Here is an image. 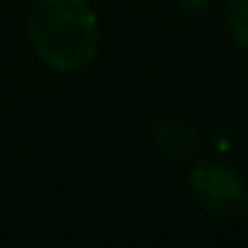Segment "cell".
<instances>
[{
  "label": "cell",
  "instance_id": "5b68a950",
  "mask_svg": "<svg viewBox=\"0 0 248 248\" xmlns=\"http://www.w3.org/2000/svg\"><path fill=\"white\" fill-rule=\"evenodd\" d=\"M179 3H182V8L189 11V14H203L214 0H179Z\"/></svg>",
  "mask_w": 248,
  "mask_h": 248
},
{
  "label": "cell",
  "instance_id": "7a4b0ae2",
  "mask_svg": "<svg viewBox=\"0 0 248 248\" xmlns=\"http://www.w3.org/2000/svg\"><path fill=\"white\" fill-rule=\"evenodd\" d=\"M187 182L198 205L216 219L235 221L248 214V182L230 163L216 157L198 160Z\"/></svg>",
  "mask_w": 248,
  "mask_h": 248
},
{
  "label": "cell",
  "instance_id": "3957f363",
  "mask_svg": "<svg viewBox=\"0 0 248 248\" xmlns=\"http://www.w3.org/2000/svg\"><path fill=\"white\" fill-rule=\"evenodd\" d=\"M152 144L157 147V152H163L171 160H189L198 155L200 139L198 128L192 123L182 118H163L152 125Z\"/></svg>",
  "mask_w": 248,
  "mask_h": 248
},
{
  "label": "cell",
  "instance_id": "6da1fadb",
  "mask_svg": "<svg viewBox=\"0 0 248 248\" xmlns=\"http://www.w3.org/2000/svg\"><path fill=\"white\" fill-rule=\"evenodd\" d=\"M27 32L40 62L56 72L83 70L99 51V22L86 0H38Z\"/></svg>",
  "mask_w": 248,
  "mask_h": 248
},
{
  "label": "cell",
  "instance_id": "277c9868",
  "mask_svg": "<svg viewBox=\"0 0 248 248\" xmlns=\"http://www.w3.org/2000/svg\"><path fill=\"white\" fill-rule=\"evenodd\" d=\"M224 27L237 48L248 51V0H227L224 3Z\"/></svg>",
  "mask_w": 248,
  "mask_h": 248
}]
</instances>
